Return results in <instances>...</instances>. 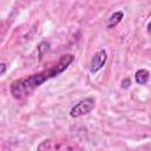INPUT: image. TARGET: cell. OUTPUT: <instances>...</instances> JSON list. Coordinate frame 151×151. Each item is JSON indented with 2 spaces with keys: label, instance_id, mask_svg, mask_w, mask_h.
<instances>
[{
  "label": "cell",
  "instance_id": "obj_1",
  "mask_svg": "<svg viewBox=\"0 0 151 151\" xmlns=\"http://www.w3.org/2000/svg\"><path fill=\"white\" fill-rule=\"evenodd\" d=\"M74 57L72 54H64L59 58L58 63L51 66L47 70H44L39 73L32 74L26 78L18 79L12 83L11 85V93L15 99H24L28 94H31L37 87H39L46 80L57 77L58 74L63 73L73 61Z\"/></svg>",
  "mask_w": 151,
  "mask_h": 151
},
{
  "label": "cell",
  "instance_id": "obj_2",
  "mask_svg": "<svg viewBox=\"0 0 151 151\" xmlns=\"http://www.w3.org/2000/svg\"><path fill=\"white\" fill-rule=\"evenodd\" d=\"M37 151H81L77 144L68 139H45L42 140L38 147Z\"/></svg>",
  "mask_w": 151,
  "mask_h": 151
},
{
  "label": "cell",
  "instance_id": "obj_3",
  "mask_svg": "<svg viewBox=\"0 0 151 151\" xmlns=\"http://www.w3.org/2000/svg\"><path fill=\"white\" fill-rule=\"evenodd\" d=\"M94 107V99L93 98H86L83 99L80 101H78L70 111V116L76 118V117H80L84 114H87L88 112L92 111V109Z\"/></svg>",
  "mask_w": 151,
  "mask_h": 151
},
{
  "label": "cell",
  "instance_id": "obj_4",
  "mask_svg": "<svg viewBox=\"0 0 151 151\" xmlns=\"http://www.w3.org/2000/svg\"><path fill=\"white\" fill-rule=\"evenodd\" d=\"M106 59H107L106 52H105L104 50L98 51V52L93 55V58H92V60H91V64H90V72H91L92 74L97 73V72L105 65Z\"/></svg>",
  "mask_w": 151,
  "mask_h": 151
},
{
  "label": "cell",
  "instance_id": "obj_5",
  "mask_svg": "<svg viewBox=\"0 0 151 151\" xmlns=\"http://www.w3.org/2000/svg\"><path fill=\"white\" fill-rule=\"evenodd\" d=\"M149 79H150V73H149V71H146L144 68L138 70L134 73V80H136V83H138L140 85L146 84L149 81Z\"/></svg>",
  "mask_w": 151,
  "mask_h": 151
},
{
  "label": "cell",
  "instance_id": "obj_6",
  "mask_svg": "<svg viewBox=\"0 0 151 151\" xmlns=\"http://www.w3.org/2000/svg\"><path fill=\"white\" fill-rule=\"evenodd\" d=\"M124 18V13L122 12V11H118V12H114L110 18H109V22H107V27L109 28H111V27H114V26H117L120 21H122V19Z\"/></svg>",
  "mask_w": 151,
  "mask_h": 151
},
{
  "label": "cell",
  "instance_id": "obj_7",
  "mask_svg": "<svg viewBox=\"0 0 151 151\" xmlns=\"http://www.w3.org/2000/svg\"><path fill=\"white\" fill-rule=\"evenodd\" d=\"M0 66H1V72H0V74H1V76H4V73H5V71H6V65L2 63Z\"/></svg>",
  "mask_w": 151,
  "mask_h": 151
},
{
  "label": "cell",
  "instance_id": "obj_8",
  "mask_svg": "<svg viewBox=\"0 0 151 151\" xmlns=\"http://www.w3.org/2000/svg\"><path fill=\"white\" fill-rule=\"evenodd\" d=\"M122 84H123V86H124V87H127V86H129V79H125Z\"/></svg>",
  "mask_w": 151,
  "mask_h": 151
},
{
  "label": "cell",
  "instance_id": "obj_9",
  "mask_svg": "<svg viewBox=\"0 0 151 151\" xmlns=\"http://www.w3.org/2000/svg\"><path fill=\"white\" fill-rule=\"evenodd\" d=\"M147 32H149V34H151V21L147 25Z\"/></svg>",
  "mask_w": 151,
  "mask_h": 151
}]
</instances>
